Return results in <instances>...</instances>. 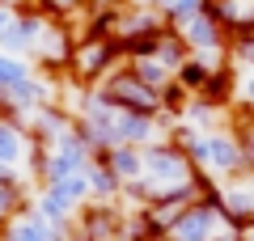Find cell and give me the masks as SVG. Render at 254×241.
<instances>
[{
	"instance_id": "obj_1",
	"label": "cell",
	"mask_w": 254,
	"mask_h": 241,
	"mask_svg": "<svg viewBox=\"0 0 254 241\" xmlns=\"http://www.w3.org/2000/svg\"><path fill=\"white\" fill-rule=\"evenodd\" d=\"M190 161H195V170H199V178H237V174H246V161H242V148H237V135H233V127H216V131H208V135H199V140L190 144V152H187Z\"/></svg>"
},
{
	"instance_id": "obj_2",
	"label": "cell",
	"mask_w": 254,
	"mask_h": 241,
	"mask_svg": "<svg viewBox=\"0 0 254 241\" xmlns=\"http://www.w3.org/2000/svg\"><path fill=\"white\" fill-rule=\"evenodd\" d=\"M98 93L110 102V106L131 110V115H161V93H157V89H148L144 80H140L131 68H127V63H119V68L110 72L106 80H102V85H98Z\"/></svg>"
},
{
	"instance_id": "obj_3",
	"label": "cell",
	"mask_w": 254,
	"mask_h": 241,
	"mask_svg": "<svg viewBox=\"0 0 254 241\" xmlns=\"http://www.w3.org/2000/svg\"><path fill=\"white\" fill-rule=\"evenodd\" d=\"M72 233L81 241H123V203H85Z\"/></svg>"
},
{
	"instance_id": "obj_4",
	"label": "cell",
	"mask_w": 254,
	"mask_h": 241,
	"mask_svg": "<svg viewBox=\"0 0 254 241\" xmlns=\"http://www.w3.org/2000/svg\"><path fill=\"white\" fill-rule=\"evenodd\" d=\"M30 207H34L38 216H47L51 224H60V229H72V224H76V212H81L72 199L60 195L55 186H38V190H34V203H30Z\"/></svg>"
},
{
	"instance_id": "obj_5",
	"label": "cell",
	"mask_w": 254,
	"mask_h": 241,
	"mask_svg": "<svg viewBox=\"0 0 254 241\" xmlns=\"http://www.w3.org/2000/svg\"><path fill=\"white\" fill-rule=\"evenodd\" d=\"M85 178H89V199L93 203H119V199H123V182H119V174L102 161V152L93 157V165L85 170Z\"/></svg>"
},
{
	"instance_id": "obj_6",
	"label": "cell",
	"mask_w": 254,
	"mask_h": 241,
	"mask_svg": "<svg viewBox=\"0 0 254 241\" xmlns=\"http://www.w3.org/2000/svg\"><path fill=\"white\" fill-rule=\"evenodd\" d=\"M212 9H216L220 26L233 34H254V0H212Z\"/></svg>"
},
{
	"instance_id": "obj_7",
	"label": "cell",
	"mask_w": 254,
	"mask_h": 241,
	"mask_svg": "<svg viewBox=\"0 0 254 241\" xmlns=\"http://www.w3.org/2000/svg\"><path fill=\"white\" fill-rule=\"evenodd\" d=\"M102 161L119 174V182H123V186H127V182H136L140 174H144V152H140L136 144H115V148L102 152Z\"/></svg>"
},
{
	"instance_id": "obj_8",
	"label": "cell",
	"mask_w": 254,
	"mask_h": 241,
	"mask_svg": "<svg viewBox=\"0 0 254 241\" xmlns=\"http://www.w3.org/2000/svg\"><path fill=\"white\" fill-rule=\"evenodd\" d=\"M127 68L136 72V76L144 80L148 89H157V93H161L165 85H170V80H174V72L165 68V63L157 60V55H136V60H127Z\"/></svg>"
},
{
	"instance_id": "obj_9",
	"label": "cell",
	"mask_w": 254,
	"mask_h": 241,
	"mask_svg": "<svg viewBox=\"0 0 254 241\" xmlns=\"http://www.w3.org/2000/svg\"><path fill=\"white\" fill-rule=\"evenodd\" d=\"M153 55H157V60H161L165 68L174 72V76H178V68H182V63L190 60V51H187V43H182V38L174 34L170 26H165L161 34H157V51H153Z\"/></svg>"
},
{
	"instance_id": "obj_10",
	"label": "cell",
	"mask_w": 254,
	"mask_h": 241,
	"mask_svg": "<svg viewBox=\"0 0 254 241\" xmlns=\"http://www.w3.org/2000/svg\"><path fill=\"white\" fill-rule=\"evenodd\" d=\"M34 72H30V63L21 60V55H9V51H0V98H9L13 89H17L21 80H30Z\"/></svg>"
},
{
	"instance_id": "obj_11",
	"label": "cell",
	"mask_w": 254,
	"mask_h": 241,
	"mask_svg": "<svg viewBox=\"0 0 254 241\" xmlns=\"http://www.w3.org/2000/svg\"><path fill=\"white\" fill-rule=\"evenodd\" d=\"M229 127H233V135H237V148H242L246 174H254V115H242V110H233Z\"/></svg>"
},
{
	"instance_id": "obj_12",
	"label": "cell",
	"mask_w": 254,
	"mask_h": 241,
	"mask_svg": "<svg viewBox=\"0 0 254 241\" xmlns=\"http://www.w3.org/2000/svg\"><path fill=\"white\" fill-rule=\"evenodd\" d=\"M212 72H216V68H208V63H199V60H187V63L178 68V76H174V80H178V85L190 93V98H199V93L208 89Z\"/></svg>"
},
{
	"instance_id": "obj_13",
	"label": "cell",
	"mask_w": 254,
	"mask_h": 241,
	"mask_svg": "<svg viewBox=\"0 0 254 241\" xmlns=\"http://www.w3.org/2000/svg\"><path fill=\"white\" fill-rule=\"evenodd\" d=\"M208 0H153V9L165 17V26H178L182 17H190V13H199Z\"/></svg>"
},
{
	"instance_id": "obj_14",
	"label": "cell",
	"mask_w": 254,
	"mask_h": 241,
	"mask_svg": "<svg viewBox=\"0 0 254 241\" xmlns=\"http://www.w3.org/2000/svg\"><path fill=\"white\" fill-rule=\"evenodd\" d=\"M34 9L47 13V17H55V21H72L76 13L89 9V0H34Z\"/></svg>"
},
{
	"instance_id": "obj_15",
	"label": "cell",
	"mask_w": 254,
	"mask_h": 241,
	"mask_svg": "<svg viewBox=\"0 0 254 241\" xmlns=\"http://www.w3.org/2000/svg\"><path fill=\"white\" fill-rule=\"evenodd\" d=\"M55 190H60V195H68L76 207H85V203H89V178H85V174H72V178H60V182H55Z\"/></svg>"
},
{
	"instance_id": "obj_16",
	"label": "cell",
	"mask_w": 254,
	"mask_h": 241,
	"mask_svg": "<svg viewBox=\"0 0 254 241\" xmlns=\"http://www.w3.org/2000/svg\"><path fill=\"white\" fill-rule=\"evenodd\" d=\"M237 241H254V220H246V224H237Z\"/></svg>"
},
{
	"instance_id": "obj_17",
	"label": "cell",
	"mask_w": 254,
	"mask_h": 241,
	"mask_svg": "<svg viewBox=\"0 0 254 241\" xmlns=\"http://www.w3.org/2000/svg\"><path fill=\"white\" fill-rule=\"evenodd\" d=\"M13 21V9H0V34H4V26Z\"/></svg>"
},
{
	"instance_id": "obj_18",
	"label": "cell",
	"mask_w": 254,
	"mask_h": 241,
	"mask_svg": "<svg viewBox=\"0 0 254 241\" xmlns=\"http://www.w3.org/2000/svg\"><path fill=\"white\" fill-rule=\"evenodd\" d=\"M123 4H136V9H153V0H123Z\"/></svg>"
},
{
	"instance_id": "obj_19",
	"label": "cell",
	"mask_w": 254,
	"mask_h": 241,
	"mask_svg": "<svg viewBox=\"0 0 254 241\" xmlns=\"http://www.w3.org/2000/svg\"><path fill=\"white\" fill-rule=\"evenodd\" d=\"M89 4H119V0H89Z\"/></svg>"
},
{
	"instance_id": "obj_20",
	"label": "cell",
	"mask_w": 254,
	"mask_h": 241,
	"mask_svg": "<svg viewBox=\"0 0 254 241\" xmlns=\"http://www.w3.org/2000/svg\"><path fill=\"white\" fill-rule=\"evenodd\" d=\"M68 241H81V237H76V233H72V237H68Z\"/></svg>"
}]
</instances>
